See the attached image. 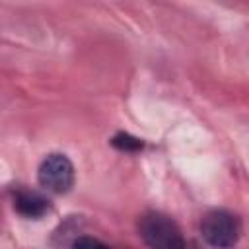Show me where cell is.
Wrapping results in <instances>:
<instances>
[{"label": "cell", "mask_w": 249, "mask_h": 249, "mask_svg": "<svg viewBox=\"0 0 249 249\" xmlns=\"http://www.w3.org/2000/svg\"><path fill=\"white\" fill-rule=\"evenodd\" d=\"M72 249H113L109 245H105L103 241H99L97 237L91 235H80L72 241Z\"/></svg>", "instance_id": "obj_6"}, {"label": "cell", "mask_w": 249, "mask_h": 249, "mask_svg": "<svg viewBox=\"0 0 249 249\" xmlns=\"http://www.w3.org/2000/svg\"><path fill=\"white\" fill-rule=\"evenodd\" d=\"M74 179H76V171L66 154H60V152L47 154L39 163L37 181L49 193H54V195L68 193L74 185Z\"/></svg>", "instance_id": "obj_3"}, {"label": "cell", "mask_w": 249, "mask_h": 249, "mask_svg": "<svg viewBox=\"0 0 249 249\" xmlns=\"http://www.w3.org/2000/svg\"><path fill=\"white\" fill-rule=\"evenodd\" d=\"M200 235L202 239L216 249H231L241 235L239 218L224 208L210 210L200 220Z\"/></svg>", "instance_id": "obj_2"}, {"label": "cell", "mask_w": 249, "mask_h": 249, "mask_svg": "<svg viewBox=\"0 0 249 249\" xmlns=\"http://www.w3.org/2000/svg\"><path fill=\"white\" fill-rule=\"evenodd\" d=\"M138 235L150 249H185V237L173 218L161 212H146L138 220Z\"/></svg>", "instance_id": "obj_1"}, {"label": "cell", "mask_w": 249, "mask_h": 249, "mask_svg": "<svg viewBox=\"0 0 249 249\" xmlns=\"http://www.w3.org/2000/svg\"><path fill=\"white\" fill-rule=\"evenodd\" d=\"M111 144H113L117 150H121V152H138V150L144 148V142H142L140 138L128 134V132H117V134L111 138Z\"/></svg>", "instance_id": "obj_5"}, {"label": "cell", "mask_w": 249, "mask_h": 249, "mask_svg": "<svg viewBox=\"0 0 249 249\" xmlns=\"http://www.w3.org/2000/svg\"><path fill=\"white\" fill-rule=\"evenodd\" d=\"M14 210L23 218L39 220L47 212H51V200L37 191L18 189L14 191Z\"/></svg>", "instance_id": "obj_4"}]
</instances>
